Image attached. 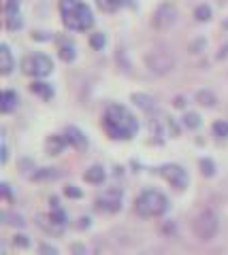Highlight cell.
Listing matches in <instances>:
<instances>
[{
    "mask_svg": "<svg viewBox=\"0 0 228 255\" xmlns=\"http://www.w3.org/2000/svg\"><path fill=\"white\" fill-rule=\"evenodd\" d=\"M21 70H23V75H28V77H47V75H51V70H53V62L49 55H45V53L26 55V58L21 60Z\"/></svg>",
    "mask_w": 228,
    "mask_h": 255,
    "instance_id": "obj_6",
    "label": "cell"
},
{
    "mask_svg": "<svg viewBox=\"0 0 228 255\" xmlns=\"http://www.w3.org/2000/svg\"><path fill=\"white\" fill-rule=\"evenodd\" d=\"M38 226H41L47 234H60L62 226L51 217V215H38Z\"/></svg>",
    "mask_w": 228,
    "mask_h": 255,
    "instance_id": "obj_17",
    "label": "cell"
},
{
    "mask_svg": "<svg viewBox=\"0 0 228 255\" xmlns=\"http://www.w3.org/2000/svg\"><path fill=\"white\" fill-rule=\"evenodd\" d=\"M98 6H100V11H105V13H113L122 6V0H98Z\"/></svg>",
    "mask_w": 228,
    "mask_h": 255,
    "instance_id": "obj_23",
    "label": "cell"
},
{
    "mask_svg": "<svg viewBox=\"0 0 228 255\" xmlns=\"http://www.w3.org/2000/svg\"><path fill=\"white\" fill-rule=\"evenodd\" d=\"M167 128H169L171 136H177V134H179V128H177V124L173 122V119H169V122H167Z\"/></svg>",
    "mask_w": 228,
    "mask_h": 255,
    "instance_id": "obj_31",
    "label": "cell"
},
{
    "mask_svg": "<svg viewBox=\"0 0 228 255\" xmlns=\"http://www.w3.org/2000/svg\"><path fill=\"white\" fill-rule=\"evenodd\" d=\"M79 221H81V223H79V228H88V226H90V219H88V217H85V219H79Z\"/></svg>",
    "mask_w": 228,
    "mask_h": 255,
    "instance_id": "obj_34",
    "label": "cell"
},
{
    "mask_svg": "<svg viewBox=\"0 0 228 255\" xmlns=\"http://www.w3.org/2000/svg\"><path fill=\"white\" fill-rule=\"evenodd\" d=\"M105 177H107V172H105L103 166H98V164L90 166V168L83 172V181L85 183H92V185H98V183H103Z\"/></svg>",
    "mask_w": 228,
    "mask_h": 255,
    "instance_id": "obj_14",
    "label": "cell"
},
{
    "mask_svg": "<svg viewBox=\"0 0 228 255\" xmlns=\"http://www.w3.org/2000/svg\"><path fill=\"white\" fill-rule=\"evenodd\" d=\"M175 21H177V6L171 2L158 4V9L154 13V26L158 30H169Z\"/></svg>",
    "mask_w": 228,
    "mask_h": 255,
    "instance_id": "obj_9",
    "label": "cell"
},
{
    "mask_svg": "<svg viewBox=\"0 0 228 255\" xmlns=\"http://www.w3.org/2000/svg\"><path fill=\"white\" fill-rule=\"evenodd\" d=\"M15 66L9 45H0V75H9Z\"/></svg>",
    "mask_w": 228,
    "mask_h": 255,
    "instance_id": "obj_15",
    "label": "cell"
},
{
    "mask_svg": "<svg viewBox=\"0 0 228 255\" xmlns=\"http://www.w3.org/2000/svg\"><path fill=\"white\" fill-rule=\"evenodd\" d=\"M0 191H2V196L6 198V200H11V191H9V185H6V183L0 185Z\"/></svg>",
    "mask_w": 228,
    "mask_h": 255,
    "instance_id": "obj_33",
    "label": "cell"
},
{
    "mask_svg": "<svg viewBox=\"0 0 228 255\" xmlns=\"http://www.w3.org/2000/svg\"><path fill=\"white\" fill-rule=\"evenodd\" d=\"M64 196H66V198H75V200H77V198H81L83 194H81V189H79V187L68 185V187L64 189Z\"/></svg>",
    "mask_w": 228,
    "mask_h": 255,
    "instance_id": "obj_29",
    "label": "cell"
},
{
    "mask_svg": "<svg viewBox=\"0 0 228 255\" xmlns=\"http://www.w3.org/2000/svg\"><path fill=\"white\" fill-rule=\"evenodd\" d=\"M120 209H122V189L111 187L96 198V211L100 213H117Z\"/></svg>",
    "mask_w": 228,
    "mask_h": 255,
    "instance_id": "obj_8",
    "label": "cell"
},
{
    "mask_svg": "<svg viewBox=\"0 0 228 255\" xmlns=\"http://www.w3.org/2000/svg\"><path fill=\"white\" fill-rule=\"evenodd\" d=\"M70 251H73V255H88V251H85L83 245H73L70 247Z\"/></svg>",
    "mask_w": 228,
    "mask_h": 255,
    "instance_id": "obj_32",
    "label": "cell"
},
{
    "mask_svg": "<svg viewBox=\"0 0 228 255\" xmlns=\"http://www.w3.org/2000/svg\"><path fill=\"white\" fill-rule=\"evenodd\" d=\"M132 102H135L139 109H143L145 113H152L156 109V100L152 96H145V94H132Z\"/></svg>",
    "mask_w": 228,
    "mask_h": 255,
    "instance_id": "obj_18",
    "label": "cell"
},
{
    "mask_svg": "<svg viewBox=\"0 0 228 255\" xmlns=\"http://www.w3.org/2000/svg\"><path fill=\"white\" fill-rule=\"evenodd\" d=\"M135 211L141 217H160L169 211V198L158 189H143L135 200Z\"/></svg>",
    "mask_w": 228,
    "mask_h": 255,
    "instance_id": "obj_3",
    "label": "cell"
},
{
    "mask_svg": "<svg viewBox=\"0 0 228 255\" xmlns=\"http://www.w3.org/2000/svg\"><path fill=\"white\" fill-rule=\"evenodd\" d=\"M201 172H203V177H214L216 174V164H214V159H209V157H203L201 162Z\"/></svg>",
    "mask_w": 228,
    "mask_h": 255,
    "instance_id": "obj_22",
    "label": "cell"
},
{
    "mask_svg": "<svg viewBox=\"0 0 228 255\" xmlns=\"http://www.w3.org/2000/svg\"><path fill=\"white\" fill-rule=\"evenodd\" d=\"M184 126L188 128V130H196V128L201 126V115L194 113V111H188V113L184 115Z\"/></svg>",
    "mask_w": 228,
    "mask_h": 255,
    "instance_id": "obj_21",
    "label": "cell"
},
{
    "mask_svg": "<svg viewBox=\"0 0 228 255\" xmlns=\"http://www.w3.org/2000/svg\"><path fill=\"white\" fill-rule=\"evenodd\" d=\"M38 255H58V249L56 247H51V245H47V243H43V245H38Z\"/></svg>",
    "mask_w": 228,
    "mask_h": 255,
    "instance_id": "obj_28",
    "label": "cell"
},
{
    "mask_svg": "<svg viewBox=\"0 0 228 255\" xmlns=\"http://www.w3.org/2000/svg\"><path fill=\"white\" fill-rule=\"evenodd\" d=\"M214 134L218 138H228V122H216L214 124Z\"/></svg>",
    "mask_w": 228,
    "mask_h": 255,
    "instance_id": "obj_26",
    "label": "cell"
},
{
    "mask_svg": "<svg viewBox=\"0 0 228 255\" xmlns=\"http://www.w3.org/2000/svg\"><path fill=\"white\" fill-rule=\"evenodd\" d=\"M60 15L64 26L73 32H85L94 26L92 9L81 0H60Z\"/></svg>",
    "mask_w": 228,
    "mask_h": 255,
    "instance_id": "obj_2",
    "label": "cell"
},
{
    "mask_svg": "<svg viewBox=\"0 0 228 255\" xmlns=\"http://www.w3.org/2000/svg\"><path fill=\"white\" fill-rule=\"evenodd\" d=\"M4 23L9 30H17L21 28V15H19V4L17 0L4 2Z\"/></svg>",
    "mask_w": 228,
    "mask_h": 255,
    "instance_id": "obj_10",
    "label": "cell"
},
{
    "mask_svg": "<svg viewBox=\"0 0 228 255\" xmlns=\"http://www.w3.org/2000/svg\"><path fill=\"white\" fill-rule=\"evenodd\" d=\"M158 174L169 183L171 187H175L177 191H182L188 187V172L182 168L179 164H162L160 168H158Z\"/></svg>",
    "mask_w": 228,
    "mask_h": 255,
    "instance_id": "obj_7",
    "label": "cell"
},
{
    "mask_svg": "<svg viewBox=\"0 0 228 255\" xmlns=\"http://www.w3.org/2000/svg\"><path fill=\"white\" fill-rule=\"evenodd\" d=\"M194 17L199 21H209L211 19V6L209 4H199L194 11Z\"/></svg>",
    "mask_w": 228,
    "mask_h": 255,
    "instance_id": "obj_24",
    "label": "cell"
},
{
    "mask_svg": "<svg viewBox=\"0 0 228 255\" xmlns=\"http://www.w3.org/2000/svg\"><path fill=\"white\" fill-rule=\"evenodd\" d=\"M64 147H66V138L58 136V134H51V136H47V140H45L47 155H60L62 151H64Z\"/></svg>",
    "mask_w": 228,
    "mask_h": 255,
    "instance_id": "obj_12",
    "label": "cell"
},
{
    "mask_svg": "<svg viewBox=\"0 0 228 255\" xmlns=\"http://www.w3.org/2000/svg\"><path fill=\"white\" fill-rule=\"evenodd\" d=\"M145 66L154 75H169L175 70V58L167 49H152L145 53Z\"/></svg>",
    "mask_w": 228,
    "mask_h": 255,
    "instance_id": "obj_5",
    "label": "cell"
},
{
    "mask_svg": "<svg viewBox=\"0 0 228 255\" xmlns=\"http://www.w3.org/2000/svg\"><path fill=\"white\" fill-rule=\"evenodd\" d=\"M90 45L94 47V49H103L105 47V34L103 32H96V34L90 36Z\"/></svg>",
    "mask_w": 228,
    "mask_h": 255,
    "instance_id": "obj_27",
    "label": "cell"
},
{
    "mask_svg": "<svg viewBox=\"0 0 228 255\" xmlns=\"http://www.w3.org/2000/svg\"><path fill=\"white\" fill-rule=\"evenodd\" d=\"M103 128L111 138H122L128 140L137 134L139 122L135 113L130 109H126L124 105H109L103 117Z\"/></svg>",
    "mask_w": 228,
    "mask_h": 255,
    "instance_id": "obj_1",
    "label": "cell"
},
{
    "mask_svg": "<svg viewBox=\"0 0 228 255\" xmlns=\"http://www.w3.org/2000/svg\"><path fill=\"white\" fill-rule=\"evenodd\" d=\"M30 92L36 94L41 100H51L53 98V87L49 83H45V81H32V85H30Z\"/></svg>",
    "mask_w": 228,
    "mask_h": 255,
    "instance_id": "obj_16",
    "label": "cell"
},
{
    "mask_svg": "<svg viewBox=\"0 0 228 255\" xmlns=\"http://www.w3.org/2000/svg\"><path fill=\"white\" fill-rule=\"evenodd\" d=\"M75 47L70 45V43H64V45H60V58L64 60V62H73L75 60Z\"/></svg>",
    "mask_w": 228,
    "mask_h": 255,
    "instance_id": "obj_25",
    "label": "cell"
},
{
    "mask_svg": "<svg viewBox=\"0 0 228 255\" xmlns=\"http://www.w3.org/2000/svg\"><path fill=\"white\" fill-rule=\"evenodd\" d=\"M192 228H194V234L199 236L201 241H211V238H216L218 230H220V217L211 209H205L194 217Z\"/></svg>",
    "mask_w": 228,
    "mask_h": 255,
    "instance_id": "obj_4",
    "label": "cell"
},
{
    "mask_svg": "<svg viewBox=\"0 0 228 255\" xmlns=\"http://www.w3.org/2000/svg\"><path fill=\"white\" fill-rule=\"evenodd\" d=\"M13 243H15V247H21V249H26V247L30 245L26 236H15V238H13Z\"/></svg>",
    "mask_w": 228,
    "mask_h": 255,
    "instance_id": "obj_30",
    "label": "cell"
},
{
    "mask_svg": "<svg viewBox=\"0 0 228 255\" xmlns=\"http://www.w3.org/2000/svg\"><path fill=\"white\" fill-rule=\"evenodd\" d=\"M58 177H60V172L56 168H41L38 172L32 174L34 181H51V179H58Z\"/></svg>",
    "mask_w": 228,
    "mask_h": 255,
    "instance_id": "obj_20",
    "label": "cell"
},
{
    "mask_svg": "<svg viewBox=\"0 0 228 255\" xmlns=\"http://www.w3.org/2000/svg\"><path fill=\"white\" fill-rule=\"evenodd\" d=\"M64 138H66L68 145H73L77 149H83L85 145H88V140H85L83 132L79 130V128H75V126H68L66 128V130H64Z\"/></svg>",
    "mask_w": 228,
    "mask_h": 255,
    "instance_id": "obj_11",
    "label": "cell"
},
{
    "mask_svg": "<svg viewBox=\"0 0 228 255\" xmlns=\"http://www.w3.org/2000/svg\"><path fill=\"white\" fill-rule=\"evenodd\" d=\"M175 107H184V98H182V96H179V98L175 100Z\"/></svg>",
    "mask_w": 228,
    "mask_h": 255,
    "instance_id": "obj_35",
    "label": "cell"
},
{
    "mask_svg": "<svg viewBox=\"0 0 228 255\" xmlns=\"http://www.w3.org/2000/svg\"><path fill=\"white\" fill-rule=\"evenodd\" d=\"M17 102H19L17 94L13 90H4L2 96H0V111H2V113H13V111L17 109Z\"/></svg>",
    "mask_w": 228,
    "mask_h": 255,
    "instance_id": "obj_13",
    "label": "cell"
},
{
    "mask_svg": "<svg viewBox=\"0 0 228 255\" xmlns=\"http://www.w3.org/2000/svg\"><path fill=\"white\" fill-rule=\"evenodd\" d=\"M196 102L203 105V107H216L218 98H216V94L211 90H199L196 92Z\"/></svg>",
    "mask_w": 228,
    "mask_h": 255,
    "instance_id": "obj_19",
    "label": "cell"
}]
</instances>
